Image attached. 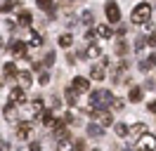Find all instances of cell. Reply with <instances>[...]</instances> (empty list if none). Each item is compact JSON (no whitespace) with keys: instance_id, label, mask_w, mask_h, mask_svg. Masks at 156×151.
<instances>
[{"instance_id":"obj_19","label":"cell","mask_w":156,"mask_h":151,"mask_svg":"<svg viewBox=\"0 0 156 151\" xmlns=\"http://www.w3.org/2000/svg\"><path fill=\"white\" fill-rule=\"evenodd\" d=\"M17 21H19V26H29V24H31V12L21 9V12H19V19H17Z\"/></svg>"},{"instance_id":"obj_43","label":"cell","mask_w":156,"mask_h":151,"mask_svg":"<svg viewBox=\"0 0 156 151\" xmlns=\"http://www.w3.org/2000/svg\"><path fill=\"white\" fill-rule=\"evenodd\" d=\"M92 151H99V149H92Z\"/></svg>"},{"instance_id":"obj_34","label":"cell","mask_w":156,"mask_h":151,"mask_svg":"<svg viewBox=\"0 0 156 151\" xmlns=\"http://www.w3.org/2000/svg\"><path fill=\"white\" fill-rule=\"evenodd\" d=\"M38 80H40V85H48L50 83V76L45 73V71H40V78H38Z\"/></svg>"},{"instance_id":"obj_4","label":"cell","mask_w":156,"mask_h":151,"mask_svg":"<svg viewBox=\"0 0 156 151\" xmlns=\"http://www.w3.org/2000/svg\"><path fill=\"white\" fill-rule=\"evenodd\" d=\"M104 12H107V19L111 21V24H118V21H121V9H118L116 2H107Z\"/></svg>"},{"instance_id":"obj_13","label":"cell","mask_w":156,"mask_h":151,"mask_svg":"<svg viewBox=\"0 0 156 151\" xmlns=\"http://www.w3.org/2000/svg\"><path fill=\"white\" fill-rule=\"evenodd\" d=\"M128 132H130L133 137H142V135L147 132V125H144V123H135L133 128H128Z\"/></svg>"},{"instance_id":"obj_40","label":"cell","mask_w":156,"mask_h":151,"mask_svg":"<svg viewBox=\"0 0 156 151\" xmlns=\"http://www.w3.org/2000/svg\"><path fill=\"white\" fill-rule=\"evenodd\" d=\"M147 109H149V111L154 113V111H156V102H149V106H147Z\"/></svg>"},{"instance_id":"obj_1","label":"cell","mask_w":156,"mask_h":151,"mask_svg":"<svg viewBox=\"0 0 156 151\" xmlns=\"http://www.w3.org/2000/svg\"><path fill=\"white\" fill-rule=\"evenodd\" d=\"M90 102H92V106H97V109H104V106L114 104V97H111L109 90H95L92 97H90Z\"/></svg>"},{"instance_id":"obj_42","label":"cell","mask_w":156,"mask_h":151,"mask_svg":"<svg viewBox=\"0 0 156 151\" xmlns=\"http://www.w3.org/2000/svg\"><path fill=\"white\" fill-rule=\"evenodd\" d=\"M0 87H2V80H0Z\"/></svg>"},{"instance_id":"obj_26","label":"cell","mask_w":156,"mask_h":151,"mask_svg":"<svg viewBox=\"0 0 156 151\" xmlns=\"http://www.w3.org/2000/svg\"><path fill=\"white\" fill-rule=\"evenodd\" d=\"M17 0H0V12H10Z\"/></svg>"},{"instance_id":"obj_28","label":"cell","mask_w":156,"mask_h":151,"mask_svg":"<svg viewBox=\"0 0 156 151\" xmlns=\"http://www.w3.org/2000/svg\"><path fill=\"white\" fill-rule=\"evenodd\" d=\"M31 109H33V111H45V102H43V99H33V102H31Z\"/></svg>"},{"instance_id":"obj_2","label":"cell","mask_w":156,"mask_h":151,"mask_svg":"<svg viewBox=\"0 0 156 151\" xmlns=\"http://www.w3.org/2000/svg\"><path fill=\"white\" fill-rule=\"evenodd\" d=\"M149 17H151V7H149V2H140V5L133 9V14H130L133 24H144V21H149Z\"/></svg>"},{"instance_id":"obj_22","label":"cell","mask_w":156,"mask_h":151,"mask_svg":"<svg viewBox=\"0 0 156 151\" xmlns=\"http://www.w3.org/2000/svg\"><path fill=\"white\" fill-rule=\"evenodd\" d=\"M92 12H90V9H85V12H80V24H85V26H90V24H92Z\"/></svg>"},{"instance_id":"obj_29","label":"cell","mask_w":156,"mask_h":151,"mask_svg":"<svg viewBox=\"0 0 156 151\" xmlns=\"http://www.w3.org/2000/svg\"><path fill=\"white\" fill-rule=\"evenodd\" d=\"M36 5H38L40 9H48L50 12V9H52V0H36Z\"/></svg>"},{"instance_id":"obj_16","label":"cell","mask_w":156,"mask_h":151,"mask_svg":"<svg viewBox=\"0 0 156 151\" xmlns=\"http://www.w3.org/2000/svg\"><path fill=\"white\" fill-rule=\"evenodd\" d=\"M90 78H92V80H104V68H102V66H92V68H90Z\"/></svg>"},{"instance_id":"obj_6","label":"cell","mask_w":156,"mask_h":151,"mask_svg":"<svg viewBox=\"0 0 156 151\" xmlns=\"http://www.w3.org/2000/svg\"><path fill=\"white\" fill-rule=\"evenodd\" d=\"M95 118L99 121V125H102V128H109V125H114V118H111V113L104 111V109H97Z\"/></svg>"},{"instance_id":"obj_17","label":"cell","mask_w":156,"mask_h":151,"mask_svg":"<svg viewBox=\"0 0 156 151\" xmlns=\"http://www.w3.org/2000/svg\"><path fill=\"white\" fill-rule=\"evenodd\" d=\"M2 73L7 76V78H17V76H19V71H17V66L10 61V64H5V66H2Z\"/></svg>"},{"instance_id":"obj_18","label":"cell","mask_w":156,"mask_h":151,"mask_svg":"<svg viewBox=\"0 0 156 151\" xmlns=\"http://www.w3.org/2000/svg\"><path fill=\"white\" fill-rule=\"evenodd\" d=\"M5 118H7L10 123H12V121H17V111H14V104H12V102L5 106Z\"/></svg>"},{"instance_id":"obj_25","label":"cell","mask_w":156,"mask_h":151,"mask_svg":"<svg viewBox=\"0 0 156 151\" xmlns=\"http://www.w3.org/2000/svg\"><path fill=\"white\" fill-rule=\"evenodd\" d=\"M88 57L90 59H97V57H102V50H99L97 45H90L88 47Z\"/></svg>"},{"instance_id":"obj_14","label":"cell","mask_w":156,"mask_h":151,"mask_svg":"<svg viewBox=\"0 0 156 151\" xmlns=\"http://www.w3.org/2000/svg\"><path fill=\"white\" fill-rule=\"evenodd\" d=\"M64 97H66V104H69V106H76V104H78V92L73 90V87H69L66 92H64Z\"/></svg>"},{"instance_id":"obj_39","label":"cell","mask_w":156,"mask_h":151,"mask_svg":"<svg viewBox=\"0 0 156 151\" xmlns=\"http://www.w3.org/2000/svg\"><path fill=\"white\" fill-rule=\"evenodd\" d=\"M76 59H78L76 54H69V57H66V61H69V64H76Z\"/></svg>"},{"instance_id":"obj_12","label":"cell","mask_w":156,"mask_h":151,"mask_svg":"<svg viewBox=\"0 0 156 151\" xmlns=\"http://www.w3.org/2000/svg\"><path fill=\"white\" fill-rule=\"evenodd\" d=\"M17 78H19V85L24 87V90H29V87H31V83H33V78H31V73H29V71H21V73L17 76Z\"/></svg>"},{"instance_id":"obj_24","label":"cell","mask_w":156,"mask_h":151,"mask_svg":"<svg viewBox=\"0 0 156 151\" xmlns=\"http://www.w3.org/2000/svg\"><path fill=\"white\" fill-rule=\"evenodd\" d=\"M114 130H116L118 137H128V125H123V123H116V125H114Z\"/></svg>"},{"instance_id":"obj_7","label":"cell","mask_w":156,"mask_h":151,"mask_svg":"<svg viewBox=\"0 0 156 151\" xmlns=\"http://www.w3.org/2000/svg\"><path fill=\"white\" fill-rule=\"evenodd\" d=\"M71 87H73L76 92H88L90 83H88V78H80V76H78V78H73V85H71Z\"/></svg>"},{"instance_id":"obj_41","label":"cell","mask_w":156,"mask_h":151,"mask_svg":"<svg viewBox=\"0 0 156 151\" xmlns=\"http://www.w3.org/2000/svg\"><path fill=\"white\" fill-rule=\"evenodd\" d=\"M0 50H2V38H0Z\"/></svg>"},{"instance_id":"obj_23","label":"cell","mask_w":156,"mask_h":151,"mask_svg":"<svg viewBox=\"0 0 156 151\" xmlns=\"http://www.w3.org/2000/svg\"><path fill=\"white\" fill-rule=\"evenodd\" d=\"M71 43H73V36H71V33L59 36V45H62V47H71Z\"/></svg>"},{"instance_id":"obj_32","label":"cell","mask_w":156,"mask_h":151,"mask_svg":"<svg viewBox=\"0 0 156 151\" xmlns=\"http://www.w3.org/2000/svg\"><path fill=\"white\" fill-rule=\"evenodd\" d=\"M43 64H45V66H52V64H55V52H48L45 59H43Z\"/></svg>"},{"instance_id":"obj_35","label":"cell","mask_w":156,"mask_h":151,"mask_svg":"<svg viewBox=\"0 0 156 151\" xmlns=\"http://www.w3.org/2000/svg\"><path fill=\"white\" fill-rule=\"evenodd\" d=\"M43 146H40V142H31V146H29V151H40Z\"/></svg>"},{"instance_id":"obj_37","label":"cell","mask_w":156,"mask_h":151,"mask_svg":"<svg viewBox=\"0 0 156 151\" xmlns=\"http://www.w3.org/2000/svg\"><path fill=\"white\" fill-rule=\"evenodd\" d=\"M144 87H147V90H154V87H156V83H154V80H147V83H144Z\"/></svg>"},{"instance_id":"obj_10","label":"cell","mask_w":156,"mask_h":151,"mask_svg":"<svg viewBox=\"0 0 156 151\" xmlns=\"http://www.w3.org/2000/svg\"><path fill=\"white\" fill-rule=\"evenodd\" d=\"M128 99H130L133 104L142 102V87H140V85H135V87H130V92H128Z\"/></svg>"},{"instance_id":"obj_5","label":"cell","mask_w":156,"mask_h":151,"mask_svg":"<svg viewBox=\"0 0 156 151\" xmlns=\"http://www.w3.org/2000/svg\"><path fill=\"white\" fill-rule=\"evenodd\" d=\"M31 132H33V123H29V121L19 123V128H17V137L19 139H29Z\"/></svg>"},{"instance_id":"obj_20","label":"cell","mask_w":156,"mask_h":151,"mask_svg":"<svg viewBox=\"0 0 156 151\" xmlns=\"http://www.w3.org/2000/svg\"><path fill=\"white\" fill-rule=\"evenodd\" d=\"M29 43L33 47H36V45H43V36H40L38 31H31V33H29Z\"/></svg>"},{"instance_id":"obj_31","label":"cell","mask_w":156,"mask_h":151,"mask_svg":"<svg viewBox=\"0 0 156 151\" xmlns=\"http://www.w3.org/2000/svg\"><path fill=\"white\" fill-rule=\"evenodd\" d=\"M147 45V38H137V43H135V52H142Z\"/></svg>"},{"instance_id":"obj_33","label":"cell","mask_w":156,"mask_h":151,"mask_svg":"<svg viewBox=\"0 0 156 151\" xmlns=\"http://www.w3.org/2000/svg\"><path fill=\"white\" fill-rule=\"evenodd\" d=\"M126 50H128V45L123 43V40H118V43H116V52H118V54H123Z\"/></svg>"},{"instance_id":"obj_11","label":"cell","mask_w":156,"mask_h":151,"mask_svg":"<svg viewBox=\"0 0 156 151\" xmlns=\"http://www.w3.org/2000/svg\"><path fill=\"white\" fill-rule=\"evenodd\" d=\"M55 137H57V142L69 137V130H66V125H64V123H55Z\"/></svg>"},{"instance_id":"obj_8","label":"cell","mask_w":156,"mask_h":151,"mask_svg":"<svg viewBox=\"0 0 156 151\" xmlns=\"http://www.w3.org/2000/svg\"><path fill=\"white\" fill-rule=\"evenodd\" d=\"M10 50H12V54L17 57V59L26 54V45H24L21 40H14V43H12V45H10Z\"/></svg>"},{"instance_id":"obj_15","label":"cell","mask_w":156,"mask_h":151,"mask_svg":"<svg viewBox=\"0 0 156 151\" xmlns=\"http://www.w3.org/2000/svg\"><path fill=\"white\" fill-rule=\"evenodd\" d=\"M88 135L90 137H102V135H104V128L97 125V123H90L88 125Z\"/></svg>"},{"instance_id":"obj_21","label":"cell","mask_w":156,"mask_h":151,"mask_svg":"<svg viewBox=\"0 0 156 151\" xmlns=\"http://www.w3.org/2000/svg\"><path fill=\"white\" fill-rule=\"evenodd\" d=\"M40 118H43V125H48V128L57 123V121H55V116H52V111H43V113H40Z\"/></svg>"},{"instance_id":"obj_30","label":"cell","mask_w":156,"mask_h":151,"mask_svg":"<svg viewBox=\"0 0 156 151\" xmlns=\"http://www.w3.org/2000/svg\"><path fill=\"white\" fill-rule=\"evenodd\" d=\"M59 151H71V142H69V137H66V139H59Z\"/></svg>"},{"instance_id":"obj_36","label":"cell","mask_w":156,"mask_h":151,"mask_svg":"<svg viewBox=\"0 0 156 151\" xmlns=\"http://www.w3.org/2000/svg\"><path fill=\"white\" fill-rule=\"evenodd\" d=\"M147 45H151V47H156V33H151V36L147 38Z\"/></svg>"},{"instance_id":"obj_9","label":"cell","mask_w":156,"mask_h":151,"mask_svg":"<svg viewBox=\"0 0 156 151\" xmlns=\"http://www.w3.org/2000/svg\"><path fill=\"white\" fill-rule=\"evenodd\" d=\"M10 102L12 104H24V87H14L10 92Z\"/></svg>"},{"instance_id":"obj_3","label":"cell","mask_w":156,"mask_h":151,"mask_svg":"<svg viewBox=\"0 0 156 151\" xmlns=\"http://www.w3.org/2000/svg\"><path fill=\"white\" fill-rule=\"evenodd\" d=\"M156 149V139L154 135H142L137 139V151H154Z\"/></svg>"},{"instance_id":"obj_38","label":"cell","mask_w":156,"mask_h":151,"mask_svg":"<svg viewBox=\"0 0 156 151\" xmlns=\"http://www.w3.org/2000/svg\"><path fill=\"white\" fill-rule=\"evenodd\" d=\"M0 151H10V144L7 142H0Z\"/></svg>"},{"instance_id":"obj_27","label":"cell","mask_w":156,"mask_h":151,"mask_svg":"<svg viewBox=\"0 0 156 151\" xmlns=\"http://www.w3.org/2000/svg\"><path fill=\"white\" fill-rule=\"evenodd\" d=\"M97 36L99 38H111V28L102 24V26H97Z\"/></svg>"}]
</instances>
